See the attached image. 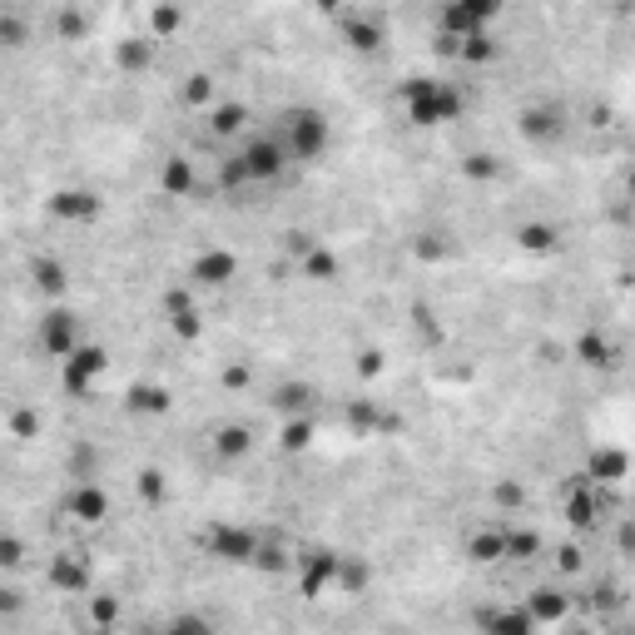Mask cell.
<instances>
[{
  "label": "cell",
  "mask_w": 635,
  "mask_h": 635,
  "mask_svg": "<svg viewBox=\"0 0 635 635\" xmlns=\"http://www.w3.org/2000/svg\"><path fill=\"white\" fill-rule=\"evenodd\" d=\"M313 442V417H288V427H283V447L288 452H303Z\"/></svg>",
  "instance_id": "cell-29"
},
{
  "label": "cell",
  "mask_w": 635,
  "mask_h": 635,
  "mask_svg": "<svg viewBox=\"0 0 635 635\" xmlns=\"http://www.w3.org/2000/svg\"><path fill=\"white\" fill-rule=\"evenodd\" d=\"M273 412H283V417H313V387L308 382L273 387Z\"/></svg>",
  "instance_id": "cell-16"
},
{
  "label": "cell",
  "mask_w": 635,
  "mask_h": 635,
  "mask_svg": "<svg viewBox=\"0 0 635 635\" xmlns=\"http://www.w3.org/2000/svg\"><path fill=\"white\" fill-rule=\"evenodd\" d=\"M581 363H606V338L601 333H586L581 338Z\"/></svg>",
  "instance_id": "cell-34"
},
{
  "label": "cell",
  "mask_w": 635,
  "mask_h": 635,
  "mask_svg": "<svg viewBox=\"0 0 635 635\" xmlns=\"http://www.w3.org/2000/svg\"><path fill=\"white\" fill-rule=\"evenodd\" d=\"M159 635H214V626H209V616H199V611H179L174 621L159 626Z\"/></svg>",
  "instance_id": "cell-26"
},
{
  "label": "cell",
  "mask_w": 635,
  "mask_h": 635,
  "mask_svg": "<svg viewBox=\"0 0 635 635\" xmlns=\"http://www.w3.org/2000/svg\"><path fill=\"white\" fill-rule=\"evenodd\" d=\"M189 278L199 288H224V283L239 278V254H229V249H199L194 263H189Z\"/></svg>",
  "instance_id": "cell-6"
},
{
  "label": "cell",
  "mask_w": 635,
  "mask_h": 635,
  "mask_svg": "<svg viewBox=\"0 0 635 635\" xmlns=\"http://www.w3.org/2000/svg\"><path fill=\"white\" fill-rule=\"evenodd\" d=\"M10 427H15V437H35L40 432V412H15Z\"/></svg>",
  "instance_id": "cell-35"
},
{
  "label": "cell",
  "mask_w": 635,
  "mask_h": 635,
  "mask_svg": "<svg viewBox=\"0 0 635 635\" xmlns=\"http://www.w3.org/2000/svg\"><path fill=\"white\" fill-rule=\"evenodd\" d=\"M179 25H184V10H174V5H154L149 10V30L154 35H174Z\"/></svg>",
  "instance_id": "cell-30"
},
{
  "label": "cell",
  "mask_w": 635,
  "mask_h": 635,
  "mask_svg": "<svg viewBox=\"0 0 635 635\" xmlns=\"http://www.w3.org/2000/svg\"><path fill=\"white\" fill-rule=\"evenodd\" d=\"M184 100L204 110V105L214 100V80H209V75H189V85H184Z\"/></svg>",
  "instance_id": "cell-32"
},
{
  "label": "cell",
  "mask_w": 635,
  "mask_h": 635,
  "mask_svg": "<svg viewBox=\"0 0 635 635\" xmlns=\"http://www.w3.org/2000/svg\"><path fill=\"white\" fill-rule=\"evenodd\" d=\"M125 407L129 412H164V407H169V392L154 387V382H134L129 397H125Z\"/></svg>",
  "instance_id": "cell-20"
},
{
  "label": "cell",
  "mask_w": 635,
  "mask_h": 635,
  "mask_svg": "<svg viewBox=\"0 0 635 635\" xmlns=\"http://www.w3.org/2000/svg\"><path fill=\"white\" fill-rule=\"evenodd\" d=\"M30 40V20L20 10H0V45H25Z\"/></svg>",
  "instance_id": "cell-27"
},
{
  "label": "cell",
  "mask_w": 635,
  "mask_h": 635,
  "mask_svg": "<svg viewBox=\"0 0 635 635\" xmlns=\"http://www.w3.org/2000/svg\"><path fill=\"white\" fill-rule=\"evenodd\" d=\"M30 273H35V283H40L50 298H60V293H65V283H70V278H65V268H60L55 258H35V263H30Z\"/></svg>",
  "instance_id": "cell-23"
},
{
  "label": "cell",
  "mask_w": 635,
  "mask_h": 635,
  "mask_svg": "<svg viewBox=\"0 0 635 635\" xmlns=\"http://www.w3.org/2000/svg\"><path fill=\"white\" fill-rule=\"evenodd\" d=\"M516 125H521V134H526L531 144H551V139H561V129H566V110H561L556 100H541V105H526Z\"/></svg>",
  "instance_id": "cell-7"
},
{
  "label": "cell",
  "mask_w": 635,
  "mask_h": 635,
  "mask_svg": "<svg viewBox=\"0 0 635 635\" xmlns=\"http://www.w3.org/2000/svg\"><path fill=\"white\" fill-rule=\"evenodd\" d=\"M139 487H144V497H149V502H154V497H164V477H159V472H144V482H139Z\"/></svg>",
  "instance_id": "cell-37"
},
{
  "label": "cell",
  "mask_w": 635,
  "mask_h": 635,
  "mask_svg": "<svg viewBox=\"0 0 635 635\" xmlns=\"http://www.w3.org/2000/svg\"><path fill=\"white\" fill-rule=\"evenodd\" d=\"M526 606V616L536 621V626H556L561 616H566V596L556 591V586H541V591H531V601H521Z\"/></svg>",
  "instance_id": "cell-17"
},
{
  "label": "cell",
  "mask_w": 635,
  "mask_h": 635,
  "mask_svg": "<svg viewBox=\"0 0 635 635\" xmlns=\"http://www.w3.org/2000/svg\"><path fill=\"white\" fill-rule=\"evenodd\" d=\"M70 511H75L80 521H105V516H110V497H105L90 477H80L75 492H70Z\"/></svg>",
  "instance_id": "cell-14"
},
{
  "label": "cell",
  "mask_w": 635,
  "mask_h": 635,
  "mask_svg": "<svg viewBox=\"0 0 635 635\" xmlns=\"http://www.w3.org/2000/svg\"><path fill=\"white\" fill-rule=\"evenodd\" d=\"M571 635H591V631H571Z\"/></svg>",
  "instance_id": "cell-39"
},
{
  "label": "cell",
  "mask_w": 635,
  "mask_h": 635,
  "mask_svg": "<svg viewBox=\"0 0 635 635\" xmlns=\"http://www.w3.org/2000/svg\"><path fill=\"white\" fill-rule=\"evenodd\" d=\"M477 631L482 635H536L541 626L526 616V606H487V611H477Z\"/></svg>",
  "instance_id": "cell-9"
},
{
  "label": "cell",
  "mask_w": 635,
  "mask_h": 635,
  "mask_svg": "<svg viewBox=\"0 0 635 635\" xmlns=\"http://www.w3.org/2000/svg\"><path fill=\"white\" fill-rule=\"evenodd\" d=\"M0 611H20V591H0Z\"/></svg>",
  "instance_id": "cell-38"
},
{
  "label": "cell",
  "mask_w": 635,
  "mask_h": 635,
  "mask_svg": "<svg viewBox=\"0 0 635 635\" xmlns=\"http://www.w3.org/2000/svg\"><path fill=\"white\" fill-rule=\"evenodd\" d=\"M35 343H40V353H45V358L70 363V358L85 348L80 313H70V308H50V313H40V323H35Z\"/></svg>",
  "instance_id": "cell-4"
},
{
  "label": "cell",
  "mask_w": 635,
  "mask_h": 635,
  "mask_svg": "<svg viewBox=\"0 0 635 635\" xmlns=\"http://www.w3.org/2000/svg\"><path fill=\"white\" fill-rule=\"evenodd\" d=\"M50 214H55L60 224H95V219L105 214V204H100L90 189H60V194L50 199Z\"/></svg>",
  "instance_id": "cell-8"
},
{
  "label": "cell",
  "mask_w": 635,
  "mask_h": 635,
  "mask_svg": "<svg viewBox=\"0 0 635 635\" xmlns=\"http://www.w3.org/2000/svg\"><path fill=\"white\" fill-rule=\"evenodd\" d=\"M467 551H472V561H482V566L507 561V536H502V526H482V531L467 541Z\"/></svg>",
  "instance_id": "cell-19"
},
{
  "label": "cell",
  "mask_w": 635,
  "mask_h": 635,
  "mask_svg": "<svg viewBox=\"0 0 635 635\" xmlns=\"http://www.w3.org/2000/svg\"><path fill=\"white\" fill-rule=\"evenodd\" d=\"M467 174H472V179H497L502 164H497V154H472V159H467Z\"/></svg>",
  "instance_id": "cell-33"
},
{
  "label": "cell",
  "mask_w": 635,
  "mask_h": 635,
  "mask_svg": "<svg viewBox=\"0 0 635 635\" xmlns=\"http://www.w3.org/2000/svg\"><path fill=\"white\" fill-rule=\"evenodd\" d=\"M268 129H273V139L283 144V154H288L293 169L318 164V159L328 154V144H333V120H328L323 110H313V105H288Z\"/></svg>",
  "instance_id": "cell-1"
},
{
  "label": "cell",
  "mask_w": 635,
  "mask_h": 635,
  "mask_svg": "<svg viewBox=\"0 0 635 635\" xmlns=\"http://www.w3.org/2000/svg\"><path fill=\"white\" fill-rule=\"evenodd\" d=\"M50 586L65 591V596H80V591L90 586V561H85L80 551H60V556L50 561Z\"/></svg>",
  "instance_id": "cell-10"
},
{
  "label": "cell",
  "mask_w": 635,
  "mask_h": 635,
  "mask_svg": "<svg viewBox=\"0 0 635 635\" xmlns=\"http://www.w3.org/2000/svg\"><path fill=\"white\" fill-rule=\"evenodd\" d=\"M25 561V546L15 536H0V566H20Z\"/></svg>",
  "instance_id": "cell-36"
},
{
  "label": "cell",
  "mask_w": 635,
  "mask_h": 635,
  "mask_svg": "<svg viewBox=\"0 0 635 635\" xmlns=\"http://www.w3.org/2000/svg\"><path fill=\"white\" fill-rule=\"evenodd\" d=\"M244 129H249V110H244V105L229 100V105H214V110H209V134H214L219 144H239Z\"/></svg>",
  "instance_id": "cell-12"
},
{
  "label": "cell",
  "mask_w": 635,
  "mask_h": 635,
  "mask_svg": "<svg viewBox=\"0 0 635 635\" xmlns=\"http://www.w3.org/2000/svg\"><path fill=\"white\" fill-rule=\"evenodd\" d=\"M516 244H521L526 254H551V249H556V229H551V224H521V229H516Z\"/></svg>",
  "instance_id": "cell-22"
},
{
  "label": "cell",
  "mask_w": 635,
  "mask_h": 635,
  "mask_svg": "<svg viewBox=\"0 0 635 635\" xmlns=\"http://www.w3.org/2000/svg\"><path fill=\"white\" fill-rule=\"evenodd\" d=\"M234 154H239V164H244V174H249V189H268V184H278L293 164H288V154H283V144L273 139V129H244V139L239 144H229Z\"/></svg>",
  "instance_id": "cell-3"
},
{
  "label": "cell",
  "mask_w": 635,
  "mask_h": 635,
  "mask_svg": "<svg viewBox=\"0 0 635 635\" xmlns=\"http://www.w3.org/2000/svg\"><path fill=\"white\" fill-rule=\"evenodd\" d=\"M159 189H164V194H174V199L199 194V174H194V164H189L184 154L164 159V169H159Z\"/></svg>",
  "instance_id": "cell-13"
},
{
  "label": "cell",
  "mask_w": 635,
  "mask_h": 635,
  "mask_svg": "<svg viewBox=\"0 0 635 635\" xmlns=\"http://www.w3.org/2000/svg\"><path fill=\"white\" fill-rule=\"evenodd\" d=\"M254 546H258V536L249 531V526H229V521H219V526L204 531V551H209L214 561L249 566V561H254Z\"/></svg>",
  "instance_id": "cell-5"
},
{
  "label": "cell",
  "mask_w": 635,
  "mask_h": 635,
  "mask_svg": "<svg viewBox=\"0 0 635 635\" xmlns=\"http://www.w3.org/2000/svg\"><path fill=\"white\" fill-rule=\"evenodd\" d=\"M343 25H348V40L358 50H378L382 45V15H368V10H343Z\"/></svg>",
  "instance_id": "cell-18"
},
{
  "label": "cell",
  "mask_w": 635,
  "mask_h": 635,
  "mask_svg": "<svg viewBox=\"0 0 635 635\" xmlns=\"http://www.w3.org/2000/svg\"><path fill=\"white\" fill-rule=\"evenodd\" d=\"M254 447V437H249V427H219V437H214V452L229 462V457H244Z\"/></svg>",
  "instance_id": "cell-24"
},
{
  "label": "cell",
  "mask_w": 635,
  "mask_h": 635,
  "mask_svg": "<svg viewBox=\"0 0 635 635\" xmlns=\"http://www.w3.org/2000/svg\"><path fill=\"white\" fill-rule=\"evenodd\" d=\"M397 100L412 125H447V120H462V110H467V95L457 90V80H437V75L402 80Z\"/></svg>",
  "instance_id": "cell-2"
},
{
  "label": "cell",
  "mask_w": 635,
  "mask_h": 635,
  "mask_svg": "<svg viewBox=\"0 0 635 635\" xmlns=\"http://www.w3.org/2000/svg\"><path fill=\"white\" fill-rule=\"evenodd\" d=\"M115 65H125V70H144V65H149V40L139 35V40L120 45V50H115Z\"/></svg>",
  "instance_id": "cell-31"
},
{
  "label": "cell",
  "mask_w": 635,
  "mask_h": 635,
  "mask_svg": "<svg viewBox=\"0 0 635 635\" xmlns=\"http://www.w3.org/2000/svg\"><path fill=\"white\" fill-rule=\"evenodd\" d=\"M298 566H303V591L308 596H318L338 581V556L333 551H308V556H298Z\"/></svg>",
  "instance_id": "cell-11"
},
{
  "label": "cell",
  "mask_w": 635,
  "mask_h": 635,
  "mask_svg": "<svg viewBox=\"0 0 635 635\" xmlns=\"http://www.w3.org/2000/svg\"><path fill=\"white\" fill-rule=\"evenodd\" d=\"M115 621H120V596L95 591V596H90V626H95V631H110Z\"/></svg>",
  "instance_id": "cell-25"
},
{
  "label": "cell",
  "mask_w": 635,
  "mask_h": 635,
  "mask_svg": "<svg viewBox=\"0 0 635 635\" xmlns=\"http://www.w3.org/2000/svg\"><path fill=\"white\" fill-rule=\"evenodd\" d=\"M626 467H631V457L621 452V447H601L596 457H591V487H616L621 477H626Z\"/></svg>",
  "instance_id": "cell-15"
},
{
  "label": "cell",
  "mask_w": 635,
  "mask_h": 635,
  "mask_svg": "<svg viewBox=\"0 0 635 635\" xmlns=\"http://www.w3.org/2000/svg\"><path fill=\"white\" fill-rule=\"evenodd\" d=\"M303 273H308V278H338V258L313 244V249L303 254Z\"/></svg>",
  "instance_id": "cell-28"
},
{
  "label": "cell",
  "mask_w": 635,
  "mask_h": 635,
  "mask_svg": "<svg viewBox=\"0 0 635 635\" xmlns=\"http://www.w3.org/2000/svg\"><path fill=\"white\" fill-rule=\"evenodd\" d=\"M502 536H507V561H531L541 551V536L526 526H502Z\"/></svg>",
  "instance_id": "cell-21"
}]
</instances>
